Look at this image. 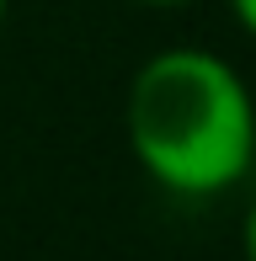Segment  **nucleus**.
I'll return each instance as SVG.
<instances>
[{
    "mask_svg": "<svg viewBox=\"0 0 256 261\" xmlns=\"http://www.w3.org/2000/svg\"><path fill=\"white\" fill-rule=\"evenodd\" d=\"M240 256L256 261V197L246 203V219H240Z\"/></svg>",
    "mask_w": 256,
    "mask_h": 261,
    "instance_id": "f03ea898",
    "label": "nucleus"
},
{
    "mask_svg": "<svg viewBox=\"0 0 256 261\" xmlns=\"http://www.w3.org/2000/svg\"><path fill=\"white\" fill-rule=\"evenodd\" d=\"M134 6H155V11H176V6H197V0H134Z\"/></svg>",
    "mask_w": 256,
    "mask_h": 261,
    "instance_id": "20e7f679",
    "label": "nucleus"
},
{
    "mask_svg": "<svg viewBox=\"0 0 256 261\" xmlns=\"http://www.w3.org/2000/svg\"><path fill=\"white\" fill-rule=\"evenodd\" d=\"M123 134L139 171L171 197H219L256 165V96L214 48L176 43L134 69Z\"/></svg>",
    "mask_w": 256,
    "mask_h": 261,
    "instance_id": "f257e3e1",
    "label": "nucleus"
},
{
    "mask_svg": "<svg viewBox=\"0 0 256 261\" xmlns=\"http://www.w3.org/2000/svg\"><path fill=\"white\" fill-rule=\"evenodd\" d=\"M6 21H11V0H0V32H6Z\"/></svg>",
    "mask_w": 256,
    "mask_h": 261,
    "instance_id": "39448f33",
    "label": "nucleus"
},
{
    "mask_svg": "<svg viewBox=\"0 0 256 261\" xmlns=\"http://www.w3.org/2000/svg\"><path fill=\"white\" fill-rule=\"evenodd\" d=\"M229 11H235V21H240V32L256 43V0H229Z\"/></svg>",
    "mask_w": 256,
    "mask_h": 261,
    "instance_id": "7ed1b4c3",
    "label": "nucleus"
}]
</instances>
